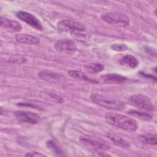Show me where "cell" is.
<instances>
[{
	"label": "cell",
	"instance_id": "obj_5",
	"mask_svg": "<svg viewBox=\"0 0 157 157\" xmlns=\"http://www.w3.org/2000/svg\"><path fill=\"white\" fill-rule=\"evenodd\" d=\"M57 27L61 31H69L72 34L85 31L86 29V27L83 23L67 19L61 20L58 21Z\"/></svg>",
	"mask_w": 157,
	"mask_h": 157
},
{
	"label": "cell",
	"instance_id": "obj_6",
	"mask_svg": "<svg viewBox=\"0 0 157 157\" xmlns=\"http://www.w3.org/2000/svg\"><path fill=\"white\" fill-rule=\"evenodd\" d=\"M55 48L56 51L66 54H73L77 49L74 40L67 39H59L55 44Z\"/></svg>",
	"mask_w": 157,
	"mask_h": 157
},
{
	"label": "cell",
	"instance_id": "obj_13",
	"mask_svg": "<svg viewBox=\"0 0 157 157\" xmlns=\"http://www.w3.org/2000/svg\"><path fill=\"white\" fill-rule=\"evenodd\" d=\"M16 40L21 44L35 45L40 43V40L37 37L26 34H17L15 36Z\"/></svg>",
	"mask_w": 157,
	"mask_h": 157
},
{
	"label": "cell",
	"instance_id": "obj_2",
	"mask_svg": "<svg viewBox=\"0 0 157 157\" xmlns=\"http://www.w3.org/2000/svg\"><path fill=\"white\" fill-rule=\"evenodd\" d=\"M90 99L96 104L110 110H122L126 107L123 101L99 94H92Z\"/></svg>",
	"mask_w": 157,
	"mask_h": 157
},
{
	"label": "cell",
	"instance_id": "obj_7",
	"mask_svg": "<svg viewBox=\"0 0 157 157\" xmlns=\"http://www.w3.org/2000/svg\"><path fill=\"white\" fill-rule=\"evenodd\" d=\"M16 16L18 18L26 23L32 28L39 31H42L43 29L40 21L33 14L25 11H18L16 13Z\"/></svg>",
	"mask_w": 157,
	"mask_h": 157
},
{
	"label": "cell",
	"instance_id": "obj_4",
	"mask_svg": "<svg viewBox=\"0 0 157 157\" xmlns=\"http://www.w3.org/2000/svg\"><path fill=\"white\" fill-rule=\"evenodd\" d=\"M129 103L133 106L147 112L155 110V106L151 99L143 94H135L129 98Z\"/></svg>",
	"mask_w": 157,
	"mask_h": 157
},
{
	"label": "cell",
	"instance_id": "obj_8",
	"mask_svg": "<svg viewBox=\"0 0 157 157\" xmlns=\"http://www.w3.org/2000/svg\"><path fill=\"white\" fill-rule=\"evenodd\" d=\"M14 115L20 121L31 124H36L40 121V117L32 112L16 111Z\"/></svg>",
	"mask_w": 157,
	"mask_h": 157
},
{
	"label": "cell",
	"instance_id": "obj_22",
	"mask_svg": "<svg viewBox=\"0 0 157 157\" xmlns=\"http://www.w3.org/2000/svg\"><path fill=\"white\" fill-rule=\"evenodd\" d=\"M26 156H45L43 154H41L40 153L36 152V151H33V152H31V153H28L27 154H26Z\"/></svg>",
	"mask_w": 157,
	"mask_h": 157
},
{
	"label": "cell",
	"instance_id": "obj_19",
	"mask_svg": "<svg viewBox=\"0 0 157 157\" xmlns=\"http://www.w3.org/2000/svg\"><path fill=\"white\" fill-rule=\"evenodd\" d=\"M139 140L145 144L150 145L156 144V134H144L140 135L139 137Z\"/></svg>",
	"mask_w": 157,
	"mask_h": 157
},
{
	"label": "cell",
	"instance_id": "obj_18",
	"mask_svg": "<svg viewBox=\"0 0 157 157\" xmlns=\"http://www.w3.org/2000/svg\"><path fill=\"white\" fill-rule=\"evenodd\" d=\"M47 147L50 149L52 152L55 153L58 156H63V151L61 148L57 145V144L53 140H50L47 142Z\"/></svg>",
	"mask_w": 157,
	"mask_h": 157
},
{
	"label": "cell",
	"instance_id": "obj_1",
	"mask_svg": "<svg viewBox=\"0 0 157 157\" xmlns=\"http://www.w3.org/2000/svg\"><path fill=\"white\" fill-rule=\"evenodd\" d=\"M105 118L109 124L126 131H135L138 128V124L135 120L124 115L107 112Z\"/></svg>",
	"mask_w": 157,
	"mask_h": 157
},
{
	"label": "cell",
	"instance_id": "obj_10",
	"mask_svg": "<svg viewBox=\"0 0 157 157\" xmlns=\"http://www.w3.org/2000/svg\"><path fill=\"white\" fill-rule=\"evenodd\" d=\"M81 143L85 146L95 150H106L109 149V146L105 143H102L96 140L87 137H81L80 139Z\"/></svg>",
	"mask_w": 157,
	"mask_h": 157
},
{
	"label": "cell",
	"instance_id": "obj_17",
	"mask_svg": "<svg viewBox=\"0 0 157 157\" xmlns=\"http://www.w3.org/2000/svg\"><path fill=\"white\" fill-rule=\"evenodd\" d=\"M104 69V66L100 63H91L85 66V70L89 73H98Z\"/></svg>",
	"mask_w": 157,
	"mask_h": 157
},
{
	"label": "cell",
	"instance_id": "obj_20",
	"mask_svg": "<svg viewBox=\"0 0 157 157\" xmlns=\"http://www.w3.org/2000/svg\"><path fill=\"white\" fill-rule=\"evenodd\" d=\"M129 113L132 115L137 116L140 119L143 120H150L153 117L149 113H144V112H140L139 111H136V110H131L129 112Z\"/></svg>",
	"mask_w": 157,
	"mask_h": 157
},
{
	"label": "cell",
	"instance_id": "obj_21",
	"mask_svg": "<svg viewBox=\"0 0 157 157\" xmlns=\"http://www.w3.org/2000/svg\"><path fill=\"white\" fill-rule=\"evenodd\" d=\"M111 48L117 52H123L128 50V47L124 44H113L110 46Z\"/></svg>",
	"mask_w": 157,
	"mask_h": 157
},
{
	"label": "cell",
	"instance_id": "obj_14",
	"mask_svg": "<svg viewBox=\"0 0 157 157\" xmlns=\"http://www.w3.org/2000/svg\"><path fill=\"white\" fill-rule=\"evenodd\" d=\"M106 136L111 142H112L117 146L124 148H128L130 147V144L128 141L125 140L124 139H122L119 136H117L111 133H107Z\"/></svg>",
	"mask_w": 157,
	"mask_h": 157
},
{
	"label": "cell",
	"instance_id": "obj_16",
	"mask_svg": "<svg viewBox=\"0 0 157 157\" xmlns=\"http://www.w3.org/2000/svg\"><path fill=\"white\" fill-rule=\"evenodd\" d=\"M68 75L75 79L82 80V81H86L89 82H92V83H96L97 82L94 80H93L88 77H87L83 72H82L80 71H77V70H71L68 71Z\"/></svg>",
	"mask_w": 157,
	"mask_h": 157
},
{
	"label": "cell",
	"instance_id": "obj_15",
	"mask_svg": "<svg viewBox=\"0 0 157 157\" xmlns=\"http://www.w3.org/2000/svg\"><path fill=\"white\" fill-rule=\"evenodd\" d=\"M120 63L121 65L124 66H128L131 68H136L139 64V61L134 56L128 55H125L120 60Z\"/></svg>",
	"mask_w": 157,
	"mask_h": 157
},
{
	"label": "cell",
	"instance_id": "obj_9",
	"mask_svg": "<svg viewBox=\"0 0 157 157\" xmlns=\"http://www.w3.org/2000/svg\"><path fill=\"white\" fill-rule=\"evenodd\" d=\"M37 76L45 81L53 83H59L63 82L65 78L62 74L48 70H43L39 72Z\"/></svg>",
	"mask_w": 157,
	"mask_h": 157
},
{
	"label": "cell",
	"instance_id": "obj_12",
	"mask_svg": "<svg viewBox=\"0 0 157 157\" xmlns=\"http://www.w3.org/2000/svg\"><path fill=\"white\" fill-rule=\"evenodd\" d=\"M0 24L2 27L13 32L20 31L22 28L20 24L17 21L8 19L3 17H1Z\"/></svg>",
	"mask_w": 157,
	"mask_h": 157
},
{
	"label": "cell",
	"instance_id": "obj_11",
	"mask_svg": "<svg viewBox=\"0 0 157 157\" xmlns=\"http://www.w3.org/2000/svg\"><path fill=\"white\" fill-rule=\"evenodd\" d=\"M126 80V77L118 74H108L100 77L101 82L106 84H120Z\"/></svg>",
	"mask_w": 157,
	"mask_h": 157
},
{
	"label": "cell",
	"instance_id": "obj_3",
	"mask_svg": "<svg viewBox=\"0 0 157 157\" xmlns=\"http://www.w3.org/2000/svg\"><path fill=\"white\" fill-rule=\"evenodd\" d=\"M101 18L109 24L118 26H127L130 23V19L128 16L118 12H109L102 13Z\"/></svg>",
	"mask_w": 157,
	"mask_h": 157
}]
</instances>
